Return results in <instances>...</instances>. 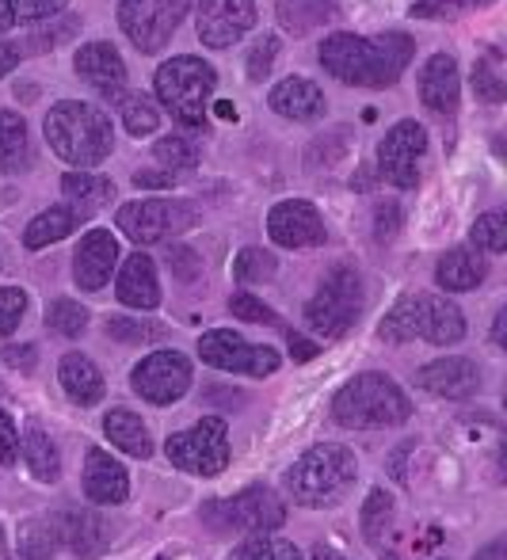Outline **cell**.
Instances as JSON below:
<instances>
[{"label": "cell", "instance_id": "2e32d148", "mask_svg": "<svg viewBox=\"0 0 507 560\" xmlns=\"http://www.w3.org/2000/svg\"><path fill=\"white\" fill-rule=\"evenodd\" d=\"M77 77L100 92L103 100L118 104L126 96V61L111 43H84L73 58Z\"/></svg>", "mask_w": 507, "mask_h": 560}, {"label": "cell", "instance_id": "60d3db41", "mask_svg": "<svg viewBox=\"0 0 507 560\" xmlns=\"http://www.w3.org/2000/svg\"><path fill=\"white\" fill-rule=\"evenodd\" d=\"M470 241L477 244V252H504L507 248V218L504 214H481L470 229Z\"/></svg>", "mask_w": 507, "mask_h": 560}, {"label": "cell", "instance_id": "f546056e", "mask_svg": "<svg viewBox=\"0 0 507 560\" xmlns=\"http://www.w3.org/2000/svg\"><path fill=\"white\" fill-rule=\"evenodd\" d=\"M81 225V218L73 214L69 207H50V210H43V214H35L27 222V229H23V248H46V244H54V241H66L73 229Z\"/></svg>", "mask_w": 507, "mask_h": 560}, {"label": "cell", "instance_id": "be15d7a7", "mask_svg": "<svg viewBox=\"0 0 507 560\" xmlns=\"http://www.w3.org/2000/svg\"><path fill=\"white\" fill-rule=\"evenodd\" d=\"M0 393H4V385H0Z\"/></svg>", "mask_w": 507, "mask_h": 560}, {"label": "cell", "instance_id": "9a60e30c", "mask_svg": "<svg viewBox=\"0 0 507 560\" xmlns=\"http://www.w3.org/2000/svg\"><path fill=\"white\" fill-rule=\"evenodd\" d=\"M267 236L279 248H316L324 244V218L316 214L313 202L306 199H283L267 214Z\"/></svg>", "mask_w": 507, "mask_h": 560}, {"label": "cell", "instance_id": "d6986e66", "mask_svg": "<svg viewBox=\"0 0 507 560\" xmlns=\"http://www.w3.org/2000/svg\"><path fill=\"white\" fill-rule=\"evenodd\" d=\"M118 264V241L115 233L107 229H89L77 244V256H73V275H77V287L81 290H103L111 282V271Z\"/></svg>", "mask_w": 507, "mask_h": 560}, {"label": "cell", "instance_id": "c3c4849f", "mask_svg": "<svg viewBox=\"0 0 507 560\" xmlns=\"http://www.w3.org/2000/svg\"><path fill=\"white\" fill-rule=\"evenodd\" d=\"M401 207L393 199H385V202H378V210H375V241L378 244H385V241H393L397 236V229H401Z\"/></svg>", "mask_w": 507, "mask_h": 560}, {"label": "cell", "instance_id": "4dcf8cb0", "mask_svg": "<svg viewBox=\"0 0 507 560\" xmlns=\"http://www.w3.org/2000/svg\"><path fill=\"white\" fill-rule=\"evenodd\" d=\"M27 161H31L27 122L15 112H0V168L20 172Z\"/></svg>", "mask_w": 507, "mask_h": 560}, {"label": "cell", "instance_id": "9f6ffc18", "mask_svg": "<svg viewBox=\"0 0 507 560\" xmlns=\"http://www.w3.org/2000/svg\"><path fill=\"white\" fill-rule=\"evenodd\" d=\"M504 553H507L504 538H496V541H488V546H485V549H481V553H477V557H473V560H507Z\"/></svg>", "mask_w": 507, "mask_h": 560}, {"label": "cell", "instance_id": "f6af8a7d", "mask_svg": "<svg viewBox=\"0 0 507 560\" xmlns=\"http://www.w3.org/2000/svg\"><path fill=\"white\" fill-rule=\"evenodd\" d=\"M473 92H477V100H485V104H504L507 100L504 77L496 73L488 61H477V66H473Z\"/></svg>", "mask_w": 507, "mask_h": 560}, {"label": "cell", "instance_id": "e575fe53", "mask_svg": "<svg viewBox=\"0 0 507 560\" xmlns=\"http://www.w3.org/2000/svg\"><path fill=\"white\" fill-rule=\"evenodd\" d=\"M58 549V534H54L50 518H31L20 530V546H15L12 560H50V553Z\"/></svg>", "mask_w": 507, "mask_h": 560}, {"label": "cell", "instance_id": "d4e9b609", "mask_svg": "<svg viewBox=\"0 0 507 560\" xmlns=\"http://www.w3.org/2000/svg\"><path fill=\"white\" fill-rule=\"evenodd\" d=\"M58 377H61V389H66V397L73 400V405H81V408L100 405L103 393H107L103 374L96 370V362H92L89 354L69 351L66 359H61V366H58Z\"/></svg>", "mask_w": 507, "mask_h": 560}, {"label": "cell", "instance_id": "bcb514c9", "mask_svg": "<svg viewBox=\"0 0 507 560\" xmlns=\"http://www.w3.org/2000/svg\"><path fill=\"white\" fill-rule=\"evenodd\" d=\"M275 58H279V38H275V35H267L264 43H256V46H252L249 61H244V69H249V81H252V84H260V81H264V77L275 69Z\"/></svg>", "mask_w": 507, "mask_h": 560}, {"label": "cell", "instance_id": "f35d334b", "mask_svg": "<svg viewBox=\"0 0 507 560\" xmlns=\"http://www.w3.org/2000/svg\"><path fill=\"white\" fill-rule=\"evenodd\" d=\"M46 328L58 336H81L84 328H89V310L77 302H69V298H58V302L46 310Z\"/></svg>", "mask_w": 507, "mask_h": 560}, {"label": "cell", "instance_id": "3957f363", "mask_svg": "<svg viewBox=\"0 0 507 560\" xmlns=\"http://www.w3.org/2000/svg\"><path fill=\"white\" fill-rule=\"evenodd\" d=\"M412 416V405L393 377L378 374H359L332 397V420L339 428L352 431H378V428H397Z\"/></svg>", "mask_w": 507, "mask_h": 560}, {"label": "cell", "instance_id": "6da1fadb", "mask_svg": "<svg viewBox=\"0 0 507 560\" xmlns=\"http://www.w3.org/2000/svg\"><path fill=\"white\" fill-rule=\"evenodd\" d=\"M416 43L405 31H385L378 38H362L352 31H336L321 43L316 58L321 66L336 77L339 84H355V89H390L401 81L408 69Z\"/></svg>", "mask_w": 507, "mask_h": 560}, {"label": "cell", "instance_id": "d6a6232c", "mask_svg": "<svg viewBox=\"0 0 507 560\" xmlns=\"http://www.w3.org/2000/svg\"><path fill=\"white\" fill-rule=\"evenodd\" d=\"M359 523H362V538H367L370 546H382V538L390 534V523H393V495L385 492V488H375V492L367 495Z\"/></svg>", "mask_w": 507, "mask_h": 560}, {"label": "cell", "instance_id": "7dc6e473", "mask_svg": "<svg viewBox=\"0 0 507 560\" xmlns=\"http://www.w3.org/2000/svg\"><path fill=\"white\" fill-rule=\"evenodd\" d=\"M229 313L241 320H249V325H275V313L272 305H264L260 298L252 294H233L229 298Z\"/></svg>", "mask_w": 507, "mask_h": 560}, {"label": "cell", "instance_id": "44dd1931", "mask_svg": "<svg viewBox=\"0 0 507 560\" xmlns=\"http://www.w3.org/2000/svg\"><path fill=\"white\" fill-rule=\"evenodd\" d=\"M50 523L58 534V546L73 549L81 560H96L111 538L107 523L92 511H61V515H50Z\"/></svg>", "mask_w": 507, "mask_h": 560}, {"label": "cell", "instance_id": "6f0895ef", "mask_svg": "<svg viewBox=\"0 0 507 560\" xmlns=\"http://www.w3.org/2000/svg\"><path fill=\"white\" fill-rule=\"evenodd\" d=\"M504 332H507V310L496 313V325H493V343L504 347Z\"/></svg>", "mask_w": 507, "mask_h": 560}, {"label": "cell", "instance_id": "603a6c76", "mask_svg": "<svg viewBox=\"0 0 507 560\" xmlns=\"http://www.w3.org/2000/svg\"><path fill=\"white\" fill-rule=\"evenodd\" d=\"M118 302L130 305V310H157L161 305V282H157V264L146 256V252H134L130 259L118 271V287H115Z\"/></svg>", "mask_w": 507, "mask_h": 560}, {"label": "cell", "instance_id": "e0dca14e", "mask_svg": "<svg viewBox=\"0 0 507 560\" xmlns=\"http://www.w3.org/2000/svg\"><path fill=\"white\" fill-rule=\"evenodd\" d=\"M412 328L419 339L435 347L458 343L465 336V317L454 302L439 294H412Z\"/></svg>", "mask_w": 507, "mask_h": 560}, {"label": "cell", "instance_id": "8992f818", "mask_svg": "<svg viewBox=\"0 0 507 560\" xmlns=\"http://www.w3.org/2000/svg\"><path fill=\"white\" fill-rule=\"evenodd\" d=\"M362 317V279L355 267L339 264L321 279L316 294L306 302V320L316 336L344 339Z\"/></svg>", "mask_w": 507, "mask_h": 560}, {"label": "cell", "instance_id": "484cf974", "mask_svg": "<svg viewBox=\"0 0 507 560\" xmlns=\"http://www.w3.org/2000/svg\"><path fill=\"white\" fill-rule=\"evenodd\" d=\"M488 275V264L473 248H450L447 256L435 267V282L450 294H465V290H477Z\"/></svg>", "mask_w": 507, "mask_h": 560}, {"label": "cell", "instance_id": "7c38bea8", "mask_svg": "<svg viewBox=\"0 0 507 560\" xmlns=\"http://www.w3.org/2000/svg\"><path fill=\"white\" fill-rule=\"evenodd\" d=\"M130 385L149 405H172L192 389V362L180 351H153L130 370Z\"/></svg>", "mask_w": 507, "mask_h": 560}, {"label": "cell", "instance_id": "816d5d0a", "mask_svg": "<svg viewBox=\"0 0 507 560\" xmlns=\"http://www.w3.org/2000/svg\"><path fill=\"white\" fill-rule=\"evenodd\" d=\"M4 362L8 366H15V370H35V362H38V351H35V343H4Z\"/></svg>", "mask_w": 507, "mask_h": 560}, {"label": "cell", "instance_id": "8d00e7d4", "mask_svg": "<svg viewBox=\"0 0 507 560\" xmlns=\"http://www.w3.org/2000/svg\"><path fill=\"white\" fill-rule=\"evenodd\" d=\"M107 336L115 343H157V339L169 336V328L157 325V320H138V317H111Z\"/></svg>", "mask_w": 507, "mask_h": 560}, {"label": "cell", "instance_id": "ab89813d", "mask_svg": "<svg viewBox=\"0 0 507 560\" xmlns=\"http://www.w3.org/2000/svg\"><path fill=\"white\" fill-rule=\"evenodd\" d=\"M233 560H306L302 549L295 546V541H283V538H252L244 541L241 549L233 553Z\"/></svg>", "mask_w": 507, "mask_h": 560}, {"label": "cell", "instance_id": "8fae6325", "mask_svg": "<svg viewBox=\"0 0 507 560\" xmlns=\"http://www.w3.org/2000/svg\"><path fill=\"white\" fill-rule=\"evenodd\" d=\"M199 359L214 370H229V374H249V377H272L279 370V351L264 343H249L244 336L214 328L199 339Z\"/></svg>", "mask_w": 507, "mask_h": 560}, {"label": "cell", "instance_id": "cb8c5ba5", "mask_svg": "<svg viewBox=\"0 0 507 560\" xmlns=\"http://www.w3.org/2000/svg\"><path fill=\"white\" fill-rule=\"evenodd\" d=\"M267 104H272L275 115L290 118V122H313V118L324 115V92L306 77H287L272 89Z\"/></svg>", "mask_w": 507, "mask_h": 560}, {"label": "cell", "instance_id": "83f0119b", "mask_svg": "<svg viewBox=\"0 0 507 560\" xmlns=\"http://www.w3.org/2000/svg\"><path fill=\"white\" fill-rule=\"evenodd\" d=\"M103 431H107V439L123 450V454H130V457H149V454H153L149 428L141 423V416L126 412V408H111V412L103 416Z\"/></svg>", "mask_w": 507, "mask_h": 560}, {"label": "cell", "instance_id": "4fadbf2b", "mask_svg": "<svg viewBox=\"0 0 507 560\" xmlns=\"http://www.w3.org/2000/svg\"><path fill=\"white\" fill-rule=\"evenodd\" d=\"M427 153V130L416 118H401L382 141H378V172L393 187L419 184V156Z\"/></svg>", "mask_w": 507, "mask_h": 560}, {"label": "cell", "instance_id": "91938a15", "mask_svg": "<svg viewBox=\"0 0 507 560\" xmlns=\"http://www.w3.org/2000/svg\"><path fill=\"white\" fill-rule=\"evenodd\" d=\"M313 560H347V557H339V553H329V549H316V553H313Z\"/></svg>", "mask_w": 507, "mask_h": 560}, {"label": "cell", "instance_id": "d590c367", "mask_svg": "<svg viewBox=\"0 0 507 560\" xmlns=\"http://www.w3.org/2000/svg\"><path fill=\"white\" fill-rule=\"evenodd\" d=\"M279 271V259L264 248H241L233 259V279L237 282H272Z\"/></svg>", "mask_w": 507, "mask_h": 560}, {"label": "cell", "instance_id": "5bb4252c", "mask_svg": "<svg viewBox=\"0 0 507 560\" xmlns=\"http://www.w3.org/2000/svg\"><path fill=\"white\" fill-rule=\"evenodd\" d=\"M256 0H199V8H195V31L210 50L233 46L237 38H244L256 27Z\"/></svg>", "mask_w": 507, "mask_h": 560}, {"label": "cell", "instance_id": "1f68e13d", "mask_svg": "<svg viewBox=\"0 0 507 560\" xmlns=\"http://www.w3.org/2000/svg\"><path fill=\"white\" fill-rule=\"evenodd\" d=\"M69 0H0V31H12L15 23L50 20L66 12Z\"/></svg>", "mask_w": 507, "mask_h": 560}, {"label": "cell", "instance_id": "30bf717a", "mask_svg": "<svg viewBox=\"0 0 507 560\" xmlns=\"http://www.w3.org/2000/svg\"><path fill=\"white\" fill-rule=\"evenodd\" d=\"M164 454L176 469L195 472V477H218L229 465V428L218 416H206L195 428L180 431L164 443Z\"/></svg>", "mask_w": 507, "mask_h": 560}, {"label": "cell", "instance_id": "7a4b0ae2", "mask_svg": "<svg viewBox=\"0 0 507 560\" xmlns=\"http://www.w3.org/2000/svg\"><path fill=\"white\" fill-rule=\"evenodd\" d=\"M46 141L50 149L69 164L73 172H92L103 164L115 149V133H111V118L100 107L84 104V100H61L46 112Z\"/></svg>", "mask_w": 507, "mask_h": 560}, {"label": "cell", "instance_id": "6125c7cd", "mask_svg": "<svg viewBox=\"0 0 507 560\" xmlns=\"http://www.w3.org/2000/svg\"><path fill=\"white\" fill-rule=\"evenodd\" d=\"M0 549H4V530H0Z\"/></svg>", "mask_w": 507, "mask_h": 560}, {"label": "cell", "instance_id": "7bdbcfd3", "mask_svg": "<svg viewBox=\"0 0 507 560\" xmlns=\"http://www.w3.org/2000/svg\"><path fill=\"white\" fill-rule=\"evenodd\" d=\"M488 4H496V0H416L412 15H416V20H447V15L477 12V8H488Z\"/></svg>", "mask_w": 507, "mask_h": 560}, {"label": "cell", "instance_id": "681fc988", "mask_svg": "<svg viewBox=\"0 0 507 560\" xmlns=\"http://www.w3.org/2000/svg\"><path fill=\"white\" fill-rule=\"evenodd\" d=\"M169 267H172V275H176L180 282H195V275L203 271V259L195 256V248L176 244V248H169Z\"/></svg>", "mask_w": 507, "mask_h": 560}, {"label": "cell", "instance_id": "7402d4cb", "mask_svg": "<svg viewBox=\"0 0 507 560\" xmlns=\"http://www.w3.org/2000/svg\"><path fill=\"white\" fill-rule=\"evenodd\" d=\"M84 495L92 503H100V508H107V503L115 508V503H126V495H130L126 469L100 446H92L89 457H84Z\"/></svg>", "mask_w": 507, "mask_h": 560}, {"label": "cell", "instance_id": "680465c9", "mask_svg": "<svg viewBox=\"0 0 507 560\" xmlns=\"http://www.w3.org/2000/svg\"><path fill=\"white\" fill-rule=\"evenodd\" d=\"M214 115H218V118H233V122H237V107L229 104V100H218V104H214Z\"/></svg>", "mask_w": 507, "mask_h": 560}, {"label": "cell", "instance_id": "277c9868", "mask_svg": "<svg viewBox=\"0 0 507 560\" xmlns=\"http://www.w3.org/2000/svg\"><path fill=\"white\" fill-rule=\"evenodd\" d=\"M359 477V462L347 446L321 443L309 446L302 457L287 469V492L302 508H336L347 495V488Z\"/></svg>", "mask_w": 507, "mask_h": 560}, {"label": "cell", "instance_id": "f5cc1de1", "mask_svg": "<svg viewBox=\"0 0 507 560\" xmlns=\"http://www.w3.org/2000/svg\"><path fill=\"white\" fill-rule=\"evenodd\" d=\"M287 343H290V359H298V362H309V359H316V354H321V343H313V339H306L298 332H290Z\"/></svg>", "mask_w": 507, "mask_h": 560}, {"label": "cell", "instance_id": "ffe728a7", "mask_svg": "<svg viewBox=\"0 0 507 560\" xmlns=\"http://www.w3.org/2000/svg\"><path fill=\"white\" fill-rule=\"evenodd\" d=\"M419 100L427 112L435 115H454L458 96H462V77H458V61L450 54H431L427 66L419 69Z\"/></svg>", "mask_w": 507, "mask_h": 560}, {"label": "cell", "instance_id": "b9f144b4", "mask_svg": "<svg viewBox=\"0 0 507 560\" xmlns=\"http://www.w3.org/2000/svg\"><path fill=\"white\" fill-rule=\"evenodd\" d=\"M378 336H382L385 343H408V339H416V328H412V294H405L385 313V320L378 325Z\"/></svg>", "mask_w": 507, "mask_h": 560}, {"label": "cell", "instance_id": "ac0fdd59", "mask_svg": "<svg viewBox=\"0 0 507 560\" xmlns=\"http://www.w3.org/2000/svg\"><path fill=\"white\" fill-rule=\"evenodd\" d=\"M416 385L435 397H450V400H465L481 389V370L473 359L462 354H447V359H435L427 366H419Z\"/></svg>", "mask_w": 507, "mask_h": 560}, {"label": "cell", "instance_id": "94428289", "mask_svg": "<svg viewBox=\"0 0 507 560\" xmlns=\"http://www.w3.org/2000/svg\"><path fill=\"white\" fill-rule=\"evenodd\" d=\"M382 560H401V557H397V553H385Z\"/></svg>", "mask_w": 507, "mask_h": 560}, {"label": "cell", "instance_id": "74e56055", "mask_svg": "<svg viewBox=\"0 0 507 560\" xmlns=\"http://www.w3.org/2000/svg\"><path fill=\"white\" fill-rule=\"evenodd\" d=\"M118 112H123V126L134 138H149V133L161 126V115H157V107L149 104L146 96H130V92H126V96L118 100Z\"/></svg>", "mask_w": 507, "mask_h": 560}, {"label": "cell", "instance_id": "836d02e7", "mask_svg": "<svg viewBox=\"0 0 507 560\" xmlns=\"http://www.w3.org/2000/svg\"><path fill=\"white\" fill-rule=\"evenodd\" d=\"M153 161L161 164L164 172L180 176V172H192L195 164H199V149H195V141L184 138V133H169V138H161L153 145Z\"/></svg>", "mask_w": 507, "mask_h": 560}, {"label": "cell", "instance_id": "db71d44e", "mask_svg": "<svg viewBox=\"0 0 507 560\" xmlns=\"http://www.w3.org/2000/svg\"><path fill=\"white\" fill-rule=\"evenodd\" d=\"M134 184L138 187H172L176 184V176H172V172H134Z\"/></svg>", "mask_w": 507, "mask_h": 560}, {"label": "cell", "instance_id": "f1b7e54d", "mask_svg": "<svg viewBox=\"0 0 507 560\" xmlns=\"http://www.w3.org/2000/svg\"><path fill=\"white\" fill-rule=\"evenodd\" d=\"M23 462H27L31 477L43 480V485H54V480L61 477V454H58V446H54V439L46 435L38 423H31V428L23 431Z\"/></svg>", "mask_w": 507, "mask_h": 560}, {"label": "cell", "instance_id": "ee69618b", "mask_svg": "<svg viewBox=\"0 0 507 560\" xmlns=\"http://www.w3.org/2000/svg\"><path fill=\"white\" fill-rule=\"evenodd\" d=\"M23 313H27V294L20 287H4L0 290V339H8L20 328Z\"/></svg>", "mask_w": 507, "mask_h": 560}, {"label": "cell", "instance_id": "f907efd6", "mask_svg": "<svg viewBox=\"0 0 507 560\" xmlns=\"http://www.w3.org/2000/svg\"><path fill=\"white\" fill-rule=\"evenodd\" d=\"M20 462V431H15L12 416L0 408V465Z\"/></svg>", "mask_w": 507, "mask_h": 560}, {"label": "cell", "instance_id": "5b68a950", "mask_svg": "<svg viewBox=\"0 0 507 560\" xmlns=\"http://www.w3.org/2000/svg\"><path fill=\"white\" fill-rule=\"evenodd\" d=\"M157 100L169 107V115L187 130H203L206 107H210L214 92H218V73L195 54H180V58L164 61L153 77Z\"/></svg>", "mask_w": 507, "mask_h": 560}, {"label": "cell", "instance_id": "ba28073f", "mask_svg": "<svg viewBox=\"0 0 507 560\" xmlns=\"http://www.w3.org/2000/svg\"><path fill=\"white\" fill-rule=\"evenodd\" d=\"M203 518L214 526V530H244V534H267L279 530L287 523V508L283 500L272 492V488H244L233 500H218L206 503Z\"/></svg>", "mask_w": 507, "mask_h": 560}, {"label": "cell", "instance_id": "9c48e42d", "mask_svg": "<svg viewBox=\"0 0 507 560\" xmlns=\"http://www.w3.org/2000/svg\"><path fill=\"white\" fill-rule=\"evenodd\" d=\"M187 12H192V0H123L118 27L141 54H161Z\"/></svg>", "mask_w": 507, "mask_h": 560}, {"label": "cell", "instance_id": "4316f807", "mask_svg": "<svg viewBox=\"0 0 507 560\" xmlns=\"http://www.w3.org/2000/svg\"><path fill=\"white\" fill-rule=\"evenodd\" d=\"M61 191H66L69 210H73L81 222H84V218H92V214H100V210L115 199V184L96 176V172H66V179H61Z\"/></svg>", "mask_w": 507, "mask_h": 560}, {"label": "cell", "instance_id": "11a10c76", "mask_svg": "<svg viewBox=\"0 0 507 560\" xmlns=\"http://www.w3.org/2000/svg\"><path fill=\"white\" fill-rule=\"evenodd\" d=\"M20 66V46H12V43H0V81H4L12 69Z\"/></svg>", "mask_w": 507, "mask_h": 560}, {"label": "cell", "instance_id": "52a82bcc", "mask_svg": "<svg viewBox=\"0 0 507 560\" xmlns=\"http://www.w3.org/2000/svg\"><path fill=\"white\" fill-rule=\"evenodd\" d=\"M199 210L184 199H138V202H126L118 207V229L130 236L134 244H161L172 241V236L187 233L195 225Z\"/></svg>", "mask_w": 507, "mask_h": 560}]
</instances>
